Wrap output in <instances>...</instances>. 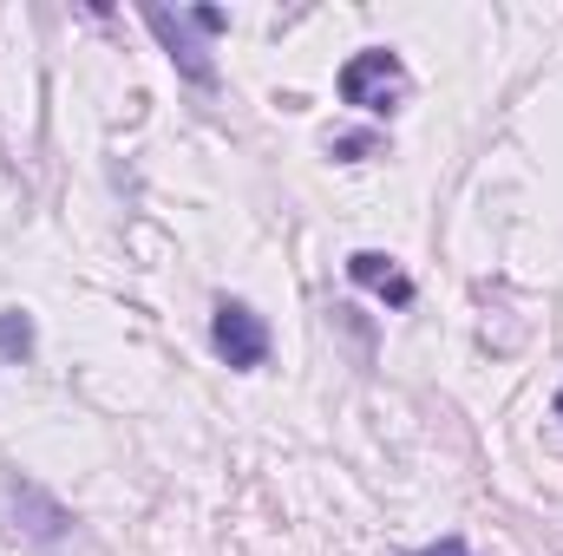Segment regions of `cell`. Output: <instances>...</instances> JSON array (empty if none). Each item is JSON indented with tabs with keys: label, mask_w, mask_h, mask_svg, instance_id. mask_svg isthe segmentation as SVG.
Returning a JSON list of instances; mask_svg holds the SVG:
<instances>
[{
	"label": "cell",
	"mask_w": 563,
	"mask_h": 556,
	"mask_svg": "<svg viewBox=\"0 0 563 556\" xmlns=\"http://www.w3.org/2000/svg\"><path fill=\"white\" fill-rule=\"evenodd\" d=\"M144 26L157 33V46H164V59L177 66V79H190V86H217V59H210V46L197 40V26H190V13H170V7H144Z\"/></svg>",
	"instance_id": "277c9868"
},
{
	"label": "cell",
	"mask_w": 563,
	"mask_h": 556,
	"mask_svg": "<svg viewBox=\"0 0 563 556\" xmlns=\"http://www.w3.org/2000/svg\"><path fill=\"white\" fill-rule=\"evenodd\" d=\"M347 276L361 281V288H374L380 301H394V308H407V301H413V281L400 276V263H394V256H380V249H354V256H347Z\"/></svg>",
	"instance_id": "5b68a950"
},
{
	"label": "cell",
	"mask_w": 563,
	"mask_h": 556,
	"mask_svg": "<svg viewBox=\"0 0 563 556\" xmlns=\"http://www.w3.org/2000/svg\"><path fill=\"white\" fill-rule=\"evenodd\" d=\"M420 556H472V551H465V537H439V544H426Z\"/></svg>",
	"instance_id": "ba28073f"
},
{
	"label": "cell",
	"mask_w": 563,
	"mask_h": 556,
	"mask_svg": "<svg viewBox=\"0 0 563 556\" xmlns=\"http://www.w3.org/2000/svg\"><path fill=\"white\" fill-rule=\"evenodd\" d=\"M184 13H190V26H197V33H223V26H230V13H223V7H184Z\"/></svg>",
	"instance_id": "52a82bcc"
},
{
	"label": "cell",
	"mask_w": 563,
	"mask_h": 556,
	"mask_svg": "<svg viewBox=\"0 0 563 556\" xmlns=\"http://www.w3.org/2000/svg\"><path fill=\"white\" fill-rule=\"evenodd\" d=\"M558 419H563V387H558Z\"/></svg>",
	"instance_id": "9c48e42d"
},
{
	"label": "cell",
	"mask_w": 563,
	"mask_h": 556,
	"mask_svg": "<svg viewBox=\"0 0 563 556\" xmlns=\"http://www.w3.org/2000/svg\"><path fill=\"white\" fill-rule=\"evenodd\" d=\"M210 347H217L236 374H256V367L269 360V327H263V314H256L250 301H217V314H210Z\"/></svg>",
	"instance_id": "3957f363"
},
{
	"label": "cell",
	"mask_w": 563,
	"mask_h": 556,
	"mask_svg": "<svg viewBox=\"0 0 563 556\" xmlns=\"http://www.w3.org/2000/svg\"><path fill=\"white\" fill-rule=\"evenodd\" d=\"M0 360H33V314L26 308H0Z\"/></svg>",
	"instance_id": "8992f818"
},
{
	"label": "cell",
	"mask_w": 563,
	"mask_h": 556,
	"mask_svg": "<svg viewBox=\"0 0 563 556\" xmlns=\"http://www.w3.org/2000/svg\"><path fill=\"white\" fill-rule=\"evenodd\" d=\"M0 504H7V518H13V537H26V544H40V551H53V544L73 531V511H66L53 491H40L33 478H20V471H7Z\"/></svg>",
	"instance_id": "7a4b0ae2"
},
{
	"label": "cell",
	"mask_w": 563,
	"mask_h": 556,
	"mask_svg": "<svg viewBox=\"0 0 563 556\" xmlns=\"http://www.w3.org/2000/svg\"><path fill=\"white\" fill-rule=\"evenodd\" d=\"M334 86H341V105H354V112H367V119H394V112L407 105V92H413L400 53H387V46H361V53L341 66Z\"/></svg>",
	"instance_id": "6da1fadb"
}]
</instances>
